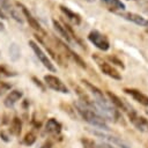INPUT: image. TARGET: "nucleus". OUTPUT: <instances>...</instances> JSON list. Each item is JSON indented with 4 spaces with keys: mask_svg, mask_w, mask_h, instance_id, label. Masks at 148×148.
Returning <instances> with one entry per match:
<instances>
[{
    "mask_svg": "<svg viewBox=\"0 0 148 148\" xmlns=\"http://www.w3.org/2000/svg\"><path fill=\"white\" fill-rule=\"evenodd\" d=\"M74 108L76 110V112L79 113V116L84 120L87 121L89 125L101 130V131H109V125L106 124V120L101 117L97 112L92 111L91 109L87 108L84 104H82L81 102H76L74 104Z\"/></svg>",
    "mask_w": 148,
    "mask_h": 148,
    "instance_id": "f257e3e1",
    "label": "nucleus"
},
{
    "mask_svg": "<svg viewBox=\"0 0 148 148\" xmlns=\"http://www.w3.org/2000/svg\"><path fill=\"white\" fill-rule=\"evenodd\" d=\"M92 59H94V61L96 62V65L98 66V68L101 69V72L104 74V75H106V76H109V77H111V79H113V80H117V81H120L123 77H121V74L112 66V65H110L106 60H104L101 56H98L97 53H94L92 54Z\"/></svg>",
    "mask_w": 148,
    "mask_h": 148,
    "instance_id": "f03ea898",
    "label": "nucleus"
},
{
    "mask_svg": "<svg viewBox=\"0 0 148 148\" xmlns=\"http://www.w3.org/2000/svg\"><path fill=\"white\" fill-rule=\"evenodd\" d=\"M88 40L98 50L105 52L110 49V40L106 35L102 34L98 30H91L88 35Z\"/></svg>",
    "mask_w": 148,
    "mask_h": 148,
    "instance_id": "7ed1b4c3",
    "label": "nucleus"
},
{
    "mask_svg": "<svg viewBox=\"0 0 148 148\" xmlns=\"http://www.w3.org/2000/svg\"><path fill=\"white\" fill-rule=\"evenodd\" d=\"M29 46L32 49L35 56L38 58V60L43 64V66H44L45 68H47L50 72H56V67H54V65L52 64V61L50 60V58L47 57V54L42 50V47H40L36 42H34V40H29Z\"/></svg>",
    "mask_w": 148,
    "mask_h": 148,
    "instance_id": "20e7f679",
    "label": "nucleus"
},
{
    "mask_svg": "<svg viewBox=\"0 0 148 148\" xmlns=\"http://www.w3.org/2000/svg\"><path fill=\"white\" fill-rule=\"evenodd\" d=\"M56 42L59 44L58 46L64 51V53H65V56L67 57V58H69V59H72L76 65H79L81 68H83V69H86L87 68V64H86V61L76 53V52H74L68 45H66V43L65 42H61L59 38H57L56 39Z\"/></svg>",
    "mask_w": 148,
    "mask_h": 148,
    "instance_id": "39448f33",
    "label": "nucleus"
},
{
    "mask_svg": "<svg viewBox=\"0 0 148 148\" xmlns=\"http://www.w3.org/2000/svg\"><path fill=\"white\" fill-rule=\"evenodd\" d=\"M44 81H45V84L51 88L52 90L54 91H58V92H61V94H68L69 90L67 88V86L57 76L52 75V74H47L44 76Z\"/></svg>",
    "mask_w": 148,
    "mask_h": 148,
    "instance_id": "423d86ee",
    "label": "nucleus"
},
{
    "mask_svg": "<svg viewBox=\"0 0 148 148\" xmlns=\"http://www.w3.org/2000/svg\"><path fill=\"white\" fill-rule=\"evenodd\" d=\"M83 84H84V87L90 91V94L92 95V97H94V102H95V104H97V105H102V104H105V103H109V101L105 98V96H104V94H103V91L98 88V87H96L95 84H92L91 82H89L88 80H82L81 81Z\"/></svg>",
    "mask_w": 148,
    "mask_h": 148,
    "instance_id": "0eeeda50",
    "label": "nucleus"
},
{
    "mask_svg": "<svg viewBox=\"0 0 148 148\" xmlns=\"http://www.w3.org/2000/svg\"><path fill=\"white\" fill-rule=\"evenodd\" d=\"M106 96H108V98H109V102L117 109V110H121V111H124V112H126V113H130L131 111H133L134 109L127 103V102H125V99H123V98H120L119 96H117L116 94H113L112 91H106Z\"/></svg>",
    "mask_w": 148,
    "mask_h": 148,
    "instance_id": "6e6552de",
    "label": "nucleus"
},
{
    "mask_svg": "<svg viewBox=\"0 0 148 148\" xmlns=\"http://www.w3.org/2000/svg\"><path fill=\"white\" fill-rule=\"evenodd\" d=\"M88 131H89L90 133H92L94 135H96V136L101 138V139H104V140H106V141H109V142H112V143L117 145V146H118V147H120V148H131V146H130L126 141H124L121 138H118V136H114V135L108 134V133H105V132L96 131V130H88Z\"/></svg>",
    "mask_w": 148,
    "mask_h": 148,
    "instance_id": "1a4fd4ad",
    "label": "nucleus"
},
{
    "mask_svg": "<svg viewBox=\"0 0 148 148\" xmlns=\"http://www.w3.org/2000/svg\"><path fill=\"white\" fill-rule=\"evenodd\" d=\"M130 121L135 126V128L140 132H148V119L143 116H139L135 110L127 113Z\"/></svg>",
    "mask_w": 148,
    "mask_h": 148,
    "instance_id": "9d476101",
    "label": "nucleus"
},
{
    "mask_svg": "<svg viewBox=\"0 0 148 148\" xmlns=\"http://www.w3.org/2000/svg\"><path fill=\"white\" fill-rule=\"evenodd\" d=\"M20 7H21V10H22V13H23V15H24L27 22L29 23V25H30L35 31H37L39 35H42V36H46V32H45L44 29L40 27V24L38 23V21L32 16V14L28 10V8L24 7L23 5H20Z\"/></svg>",
    "mask_w": 148,
    "mask_h": 148,
    "instance_id": "9b49d317",
    "label": "nucleus"
},
{
    "mask_svg": "<svg viewBox=\"0 0 148 148\" xmlns=\"http://www.w3.org/2000/svg\"><path fill=\"white\" fill-rule=\"evenodd\" d=\"M0 8H1V10L6 14V16H7V14H9L16 22L23 23V18L21 17L20 13L13 7V5L10 3L9 0H0Z\"/></svg>",
    "mask_w": 148,
    "mask_h": 148,
    "instance_id": "f8f14e48",
    "label": "nucleus"
},
{
    "mask_svg": "<svg viewBox=\"0 0 148 148\" xmlns=\"http://www.w3.org/2000/svg\"><path fill=\"white\" fill-rule=\"evenodd\" d=\"M116 14H118L119 16H121L123 18L130 21V22H133L138 25H141V27H147V22L148 20H146L143 16L136 14V13H131V12H117Z\"/></svg>",
    "mask_w": 148,
    "mask_h": 148,
    "instance_id": "ddd939ff",
    "label": "nucleus"
},
{
    "mask_svg": "<svg viewBox=\"0 0 148 148\" xmlns=\"http://www.w3.org/2000/svg\"><path fill=\"white\" fill-rule=\"evenodd\" d=\"M124 92L130 95L134 101H136L141 105L148 106V95L143 94L139 89H135V88H124Z\"/></svg>",
    "mask_w": 148,
    "mask_h": 148,
    "instance_id": "4468645a",
    "label": "nucleus"
},
{
    "mask_svg": "<svg viewBox=\"0 0 148 148\" xmlns=\"http://www.w3.org/2000/svg\"><path fill=\"white\" fill-rule=\"evenodd\" d=\"M59 8H60L61 13H62L72 23H74L75 25H79V24L81 23V16H80V14L73 12L71 8H68L67 6H64V5H60Z\"/></svg>",
    "mask_w": 148,
    "mask_h": 148,
    "instance_id": "2eb2a0df",
    "label": "nucleus"
},
{
    "mask_svg": "<svg viewBox=\"0 0 148 148\" xmlns=\"http://www.w3.org/2000/svg\"><path fill=\"white\" fill-rule=\"evenodd\" d=\"M22 96H23V94H22L21 90H17V89L10 90V92L6 96V98H5V101H3L5 106H7V108H12V106H14L15 103L22 98Z\"/></svg>",
    "mask_w": 148,
    "mask_h": 148,
    "instance_id": "dca6fc26",
    "label": "nucleus"
},
{
    "mask_svg": "<svg viewBox=\"0 0 148 148\" xmlns=\"http://www.w3.org/2000/svg\"><path fill=\"white\" fill-rule=\"evenodd\" d=\"M45 131L49 133V134H52V135H56V134H59L60 131H61V124L54 119V118H50L46 124H45Z\"/></svg>",
    "mask_w": 148,
    "mask_h": 148,
    "instance_id": "f3484780",
    "label": "nucleus"
},
{
    "mask_svg": "<svg viewBox=\"0 0 148 148\" xmlns=\"http://www.w3.org/2000/svg\"><path fill=\"white\" fill-rule=\"evenodd\" d=\"M101 1L106 6V8L109 10H111L113 13H117L118 10H121L123 12L126 8L125 3L123 1H120V0H101Z\"/></svg>",
    "mask_w": 148,
    "mask_h": 148,
    "instance_id": "a211bd4d",
    "label": "nucleus"
},
{
    "mask_svg": "<svg viewBox=\"0 0 148 148\" xmlns=\"http://www.w3.org/2000/svg\"><path fill=\"white\" fill-rule=\"evenodd\" d=\"M81 143L83 145L84 148H114L109 143L105 142H96L91 139H87V138H82L81 139Z\"/></svg>",
    "mask_w": 148,
    "mask_h": 148,
    "instance_id": "6ab92c4d",
    "label": "nucleus"
},
{
    "mask_svg": "<svg viewBox=\"0 0 148 148\" xmlns=\"http://www.w3.org/2000/svg\"><path fill=\"white\" fill-rule=\"evenodd\" d=\"M52 24H53V28H54V30L64 38V39H66V42H71L72 40V38H71V36H69V34H68V31L66 30V28L64 27V24L62 23H60L59 21H57L56 18H53L52 20Z\"/></svg>",
    "mask_w": 148,
    "mask_h": 148,
    "instance_id": "aec40b11",
    "label": "nucleus"
},
{
    "mask_svg": "<svg viewBox=\"0 0 148 148\" xmlns=\"http://www.w3.org/2000/svg\"><path fill=\"white\" fill-rule=\"evenodd\" d=\"M9 132L15 136H18L21 134V132H22V121H21V119L18 117H14L12 119Z\"/></svg>",
    "mask_w": 148,
    "mask_h": 148,
    "instance_id": "412c9836",
    "label": "nucleus"
},
{
    "mask_svg": "<svg viewBox=\"0 0 148 148\" xmlns=\"http://www.w3.org/2000/svg\"><path fill=\"white\" fill-rule=\"evenodd\" d=\"M20 54H21V50L20 47L13 43L10 46H9V56H10V59L12 60H17L20 58Z\"/></svg>",
    "mask_w": 148,
    "mask_h": 148,
    "instance_id": "4be33fe9",
    "label": "nucleus"
},
{
    "mask_svg": "<svg viewBox=\"0 0 148 148\" xmlns=\"http://www.w3.org/2000/svg\"><path fill=\"white\" fill-rule=\"evenodd\" d=\"M36 141V135L32 133V132H29L24 135L23 140H22V143L25 145V146H32Z\"/></svg>",
    "mask_w": 148,
    "mask_h": 148,
    "instance_id": "5701e85b",
    "label": "nucleus"
},
{
    "mask_svg": "<svg viewBox=\"0 0 148 148\" xmlns=\"http://www.w3.org/2000/svg\"><path fill=\"white\" fill-rule=\"evenodd\" d=\"M106 59H108L109 61H111L113 65H116V66L120 67L121 69H125V64H124V62H123V60H121V59H119L117 56H108V57H106Z\"/></svg>",
    "mask_w": 148,
    "mask_h": 148,
    "instance_id": "b1692460",
    "label": "nucleus"
},
{
    "mask_svg": "<svg viewBox=\"0 0 148 148\" xmlns=\"http://www.w3.org/2000/svg\"><path fill=\"white\" fill-rule=\"evenodd\" d=\"M10 88H12V86H10L9 83L1 81V82H0V96H1L2 94H5L6 91H8Z\"/></svg>",
    "mask_w": 148,
    "mask_h": 148,
    "instance_id": "393cba45",
    "label": "nucleus"
},
{
    "mask_svg": "<svg viewBox=\"0 0 148 148\" xmlns=\"http://www.w3.org/2000/svg\"><path fill=\"white\" fill-rule=\"evenodd\" d=\"M32 81H34V83H35L37 87H39L42 90H45V87H44V84H43V83H42V82H40V81H39L37 77H35V76H34V77H32Z\"/></svg>",
    "mask_w": 148,
    "mask_h": 148,
    "instance_id": "a878e982",
    "label": "nucleus"
},
{
    "mask_svg": "<svg viewBox=\"0 0 148 148\" xmlns=\"http://www.w3.org/2000/svg\"><path fill=\"white\" fill-rule=\"evenodd\" d=\"M40 148H52V141H51V140L45 141V142L42 145V147H40Z\"/></svg>",
    "mask_w": 148,
    "mask_h": 148,
    "instance_id": "bb28decb",
    "label": "nucleus"
},
{
    "mask_svg": "<svg viewBox=\"0 0 148 148\" xmlns=\"http://www.w3.org/2000/svg\"><path fill=\"white\" fill-rule=\"evenodd\" d=\"M0 16H1L2 18H6V14H5V13L1 10V8H0Z\"/></svg>",
    "mask_w": 148,
    "mask_h": 148,
    "instance_id": "cd10ccee",
    "label": "nucleus"
},
{
    "mask_svg": "<svg viewBox=\"0 0 148 148\" xmlns=\"http://www.w3.org/2000/svg\"><path fill=\"white\" fill-rule=\"evenodd\" d=\"M3 29H5V27H3V23L0 21V31H2Z\"/></svg>",
    "mask_w": 148,
    "mask_h": 148,
    "instance_id": "c85d7f7f",
    "label": "nucleus"
},
{
    "mask_svg": "<svg viewBox=\"0 0 148 148\" xmlns=\"http://www.w3.org/2000/svg\"><path fill=\"white\" fill-rule=\"evenodd\" d=\"M128 1H138V0H128Z\"/></svg>",
    "mask_w": 148,
    "mask_h": 148,
    "instance_id": "c756f323",
    "label": "nucleus"
},
{
    "mask_svg": "<svg viewBox=\"0 0 148 148\" xmlns=\"http://www.w3.org/2000/svg\"><path fill=\"white\" fill-rule=\"evenodd\" d=\"M87 1H94V0H87Z\"/></svg>",
    "mask_w": 148,
    "mask_h": 148,
    "instance_id": "7c9ffc66",
    "label": "nucleus"
},
{
    "mask_svg": "<svg viewBox=\"0 0 148 148\" xmlns=\"http://www.w3.org/2000/svg\"><path fill=\"white\" fill-rule=\"evenodd\" d=\"M147 13H148V10H147Z\"/></svg>",
    "mask_w": 148,
    "mask_h": 148,
    "instance_id": "2f4dec72",
    "label": "nucleus"
}]
</instances>
